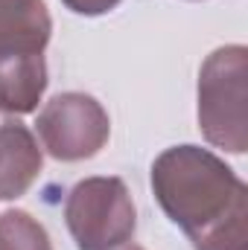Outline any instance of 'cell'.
I'll use <instances>...</instances> for the list:
<instances>
[{
	"label": "cell",
	"mask_w": 248,
	"mask_h": 250,
	"mask_svg": "<svg viewBox=\"0 0 248 250\" xmlns=\"http://www.w3.org/2000/svg\"><path fill=\"white\" fill-rule=\"evenodd\" d=\"M35 131L50 157L62 163H76L102 151L111 137V120L94 96L67 90L41 108Z\"/></svg>",
	"instance_id": "obj_4"
},
{
	"label": "cell",
	"mask_w": 248,
	"mask_h": 250,
	"mask_svg": "<svg viewBox=\"0 0 248 250\" xmlns=\"http://www.w3.org/2000/svg\"><path fill=\"white\" fill-rule=\"evenodd\" d=\"M0 250H53V242L38 218L24 209H6L0 215Z\"/></svg>",
	"instance_id": "obj_8"
},
{
	"label": "cell",
	"mask_w": 248,
	"mask_h": 250,
	"mask_svg": "<svg viewBox=\"0 0 248 250\" xmlns=\"http://www.w3.org/2000/svg\"><path fill=\"white\" fill-rule=\"evenodd\" d=\"M41 148L32 131L18 120L0 123V201H15L41 175Z\"/></svg>",
	"instance_id": "obj_5"
},
{
	"label": "cell",
	"mask_w": 248,
	"mask_h": 250,
	"mask_svg": "<svg viewBox=\"0 0 248 250\" xmlns=\"http://www.w3.org/2000/svg\"><path fill=\"white\" fill-rule=\"evenodd\" d=\"M64 221L79 250H114L134 236L137 209L120 178H85L64 201Z\"/></svg>",
	"instance_id": "obj_3"
},
{
	"label": "cell",
	"mask_w": 248,
	"mask_h": 250,
	"mask_svg": "<svg viewBox=\"0 0 248 250\" xmlns=\"http://www.w3.org/2000/svg\"><path fill=\"white\" fill-rule=\"evenodd\" d=\"M47 90L44 53L6 56L0 59V111L3 114H32Z\"/></svg>",
	"instance_id": "obj_7"
},
{
	"label": "cell",
	"mask_w": 248,
	"mask_h": 250,
	"mask_svg": "<svg viewBox=\"0 0 248 250\" xmlns=\"http://www.w3.org/2000/svg\"><path fill=\"white\" fill-rule=\"evenodd\" d=\"M246 79L248 50L243 44L213 50L198 73V128L210 146L231 154L248 148Z\"/></svg>",
	"instance_id": "obj_2"
},
{
	"label": "cell",
	"mask_w": 248,
	"mask_h": 250,
	"mask_svg": "<svg viewBox=\"0 0 248 250\" xmlns=\"http://www.w3.org/2000/svg\"><path fill=\"white\" fill-rule=\"evenodd\" d=\"M152 192L196 250H248V189L201 146H173L152 163Z\"/></svg>",
	"instance_id": "obj_1"
},
{
	"label": "cell",
	"mask_w": 248,
	"mask_h": 250,
	"mask_svg": "<svg viewBox=\"0 0 248 250\" xmlns=\"http://www.w3.org/2000/svg\"><path fill=\"white\" fill-rule=\"evenodd\" d=\"M64 6L76 15H85V18H97V15H105L111 9H117L123 0H62Z\"/></svg>",
	"instance_id": "obj_9"
},
{
	"label": "cell",
	"mask_w": 248,
	"mask_h": 250,
	"mask_svg": "<svg viewBox=\"0 0 248 250\" xmlns=\"http://www.w3.org/2000/svg\"><path fill=\"white\" fill-rule=\"evenodd\" d=\"M114 250H143V248H140V245H128V242H125V245H120V248H114Z\"/></svg>",
	"instance_id": "obj_10"
},
{
	"label": "cell",
	"mask_w": 248,
	"mask_h": 250,
	"mask_svg": "<svg viewBox=\"0 0 248 250\" xmlns=\"http://www.w3.org/2000/svg\"><path fill=\"white\" fill-rule=\"evenodd\" d=\"M53 32L44 0H0V59L44 53Z\"/></svg>",
	"instance_id": "obj_6"
}]
</instances>
